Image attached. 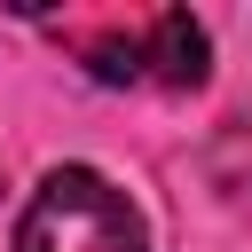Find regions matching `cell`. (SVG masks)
<instances>
[{
	"mask_svg": "<svg viewBox=\"0 0 252 252\" xmlns=\"http://www.w3.org/2000/svg\"><path fill=\"white\" fill-rule=\"evenodd\" d=\"M16 252H150V228L110 173L55 165L16 213Z\"/></svg>",
	"mask_w": 252,
	"mask_h": 252,
	"instance_id": "6da1fadb",
	"label": "cell"
},
{
	"mask_svg": "<svg viewBox=\"0 0 252 252\" xmlns=\"http://www.w3.org/2000/svg\"><path fill=\"white\" fill-rule=\"evenodd\" d=\"M150 79L158 87H173V94H189V87H205V63H213V39H205V24L189 16V8H165V16H150Z\"/></svg>",
	"mask_w": 252,
	"mask_h": 252,
	"instance_id": "7a4b0ae2",
	"label": "cell"
},
{
	"mask_svg": "<svg viewBox=\"0 0 252 252\" xmlns=\"http://www.w3.org/2000/svg\"><path fill=\"white\" fill-rule=\"evenodd\" d=\"M87 79H102V87L150 79V39H142V32H102V39H87Z\"/></svg>",
	"mask_w": 252,
	"mask_h": 252,
	"instance_id": "3957f363",
	"label": "cell"
}]
</instances>
